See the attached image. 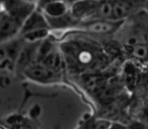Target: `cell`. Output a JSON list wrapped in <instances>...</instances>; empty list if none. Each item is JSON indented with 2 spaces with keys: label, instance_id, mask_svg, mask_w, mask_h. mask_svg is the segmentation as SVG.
<instances>
[{
  "label": "cell",
  "instance_id": "cell-1",
  "mask_svg": "<svg viewBox=\"0 0 148 129\" xmlns=\"http://www.w3.org/2000/svg\"><path fill=\"white\" fill-rule=\"evenodd\" d=\"M0 5L21 25L30 14L37 9L36 3L27 0H2Z\"/></svg>",
  "mask_w": 148,
  "mask_h": 129
},
{
  "label": "cell",
  "instance_id": "cell-2",
  "mask_svg": "<svg viewBox=\"0 0 148 129\" xmlns=\"http://www.w3.org/2000/svg\"><path fill=\"white\" fill-rule=\"evenodd\" d=\"M23 73L29 80L38 83H53L59 78L58 73L49 69L45 64L36 62L26 64Z\"/></svg>",
  "mask_w": 148,
  "mask_h": 129
},
{
  "label": "cell",
  "instance_id": "cell-3",
  "mask_svg": "<svg viewBox=\"0 0 148 129\" xmlns=\"http://www.w3.org/2000/svg\"><path fill=\"white\" fill-rule=\"evenodd\" d=\"M100 2V0H78L70 5V13L76 20H92L97 13Z\"/></svg>",
  "mask_w": 148,
  "mask_h": 129
},
{
  "label": "cell",
  "instance_id": "cell-4",
  "mask_svg": "<svg viewBox=\"0 0 148 129\" xmlns=\"http://www.w3.org/2000/svg\"><path fill=\"white\" fill-rule=\"evenodd\" d=\"M22 25L0 5V45L11 40L21 32Z\"/></svg>",
  "mask_w": 148,
  "mask_h": 129
},
{
  "label": "cell",
  "instance_id": "cell-5",
  "mask_svg": "<svg viewBox=\"0 0 148 129\" xmlns=\"http://www.w3.org/2000/svg\"><path fill=\"white\" fill-rule=\"evenodd\" d=\"M49 25L45 15L42 13L41 10L36 9L30 14L29 17L22 24L20 34L24 35L28 32H34V30H43V28H49Z\"/></svg>",
  "mask_w": 148,
  "mask_h": 129
},
{
  "label": "cell",
  "instance_id": "cell-6",
  "mask_svg": "<svg viewBox=\"0 0 148 129\" xmlns=\"http://www.w3.org/2000/svg\"><path fill=\"white\" fill-rule=\"evenodd\" d=\"M123 21H114L110 19H93L86 24V30L97 34H109L114 32Z\"/></svg>",
  "mask_w": 148,
  "mask_h": 129
},
{
  "label": "cell",
  "instance_id": "cell-7",
  "mask_svg": "<svg viewBox=\"0 0 148 129\" xmlns=\"http://www.w3.org/2000/svg\"><path fill=\"white\" fill-rule=\"evenodd\" d=\"M136 10H138V8L130 0H114L111 20L123 21L125 18L134 13Z\"/></svg>",
  "mask_w": 148,
  "mask_h": 129
},
{
  "label": "cell",
  "instance_id": "cell-8",
  "mask_svg": "<svg viewBox=\"0 0 148 129\" xmlns=\"http://www.w3.org/2000/svg\"><path fill=\"white\" fill-rule=\"evenodd\" d=\"M39 10L42 11L45 17L57 18L70 13V4L66 0H60V1L51 2Z\"/></svg>",
  "mask_w": 148,
  "mask_h": 129
},
{
  "label": "cell",
  "instance_id": "cell-9",
  "mask_svg": "<svg viewBox=\"0 0 148 129\" xmlns=\"http://www.w3.org/2000/svg\"><path fill=\"white\" fill-rule=\"evenodd\" d=\"M113 12V1L112 0H103L100 2L99 8L97 10L94 19H110ZM93 20V19H92Z\"/></svg>",
  "mask_w": 148,
  "mask_h": 129
},
{
  "label": "cell",
  "instance_id": "cell-10",
  "mask_svg": "<svg viewBox=\"0 0 148 129\" xmlns=\"http://www.w3.org/2000/svg\"><path fill=\"white\" fill-rule=\"evenodd\" d=\"M49 35V30L47 28H43V30H34V32H28L23 35V38L26 39L29 43H35V41L45 39V37Z\"/></svg>",
  "mask_w": 148,
  "mask_h": 129
},
{
  "label": "cell",
  "instance_id": "cell-11",
  "mask_svg": "<svg viewBox=\"0 0 148 129\" xmlns=\"http://www.w3.org/2000/svg\"><path fill=\"white\" fill-rule=\"evenodd\" d=\"M132 55L139 60H145L148 58V47L140 43L132 47Z\"/></svg>",
  "mask_w": 148,
  "mask_h": 129
},
{
  "label": "cell",
  "instance_id": "cell-12",
  "mask_svg": "<svg viewBox=\"0 0 148 129\" xmlns=\"http://www.w3.org/2000/svg\"><path fill=\"white\" fill-rule=\"evenodd\" d=\"M112 122L107 119H99L94 123L93 129H109Z\"/></svg>",
  "mask_w": 148,
  "mask_h": 129
},
{
  "label": "cell",
  "instance_id": "cell-13",
  "mask_svg": "<svg viewBox=\"0 0 148 129\" xmlns=\"http://www.w3.org/2000/svg\"><path fill=\"white\" fill-rule=\"evenodd\" d=\"M56 1H60V0H38L36 3L37 8H38V9H41V8L45 7V5L51 3V2H56Z\"/></svg>",
  "mask_w": 148,
  "mask_h": 129
},
{
  "label": "cell",
  "instance_id": "cell-14",
  "mask_svg": "<svg viewBox=\"0 0 148 129\" xmlns=\"http://www.w3.org/2000/svg\"><path fill=\"white\" fill-rule=\"evenodd\" d=\"M109 129H130V128H129L128 126L124 125V124L119 123V122H112Z\"/></svg>",
  "mask_w": 148,
  "mask_h": 129
},
{
  "label": "cell",
  "instance_id": "cell-15",
  "mask_svg": "<svg viewBox=\"0 0 148 129\" xmlns=\"http://www.w3.org/2000/svg\"><path fill=\"white\" fill-rule=\"evenodd\" d=\"M129 128L130 129H145V126L143 125V124L139 123V122H135V123H133L131 126H129Z\"/></svg>",
  "mask_w": 148,
  "mask_h": 129
},
{
  "label": "cell",
  "instance_id": "cell-16",
  "mask_svg": "<svg viewBox=\"0 0 148 129\" xmlns=\"http://www.w3.org/2000/svg\"><path fill=\"white\" fill-rule=\"evenodd\" d=\"M66 1L68 2V3L71 5V4H72V3H74V2H76V1H78V0H66Z\"/></svg>",
  "mask_w": 148,
  "mask_h": 129
},
{
  "label": "cell",
  "instance_id": "cell-17",
  "mask_svg": "<svg viewBox=\"0 0 148 129\" xmlns=\"http://www.w3.org/2000/svg\"><path fill=\"white\" fill-rule=\"evenodd\" d=\"M27 1H30V2H34V3H37L38 0H27Z\"/></svg>",
  "mask_w": 148,
  "mask_h": 129
},
{
  "label": "cell",
  "instance_id": "cell-18",
  "mask_svg": "<svg viewBox=\"0 0 148 129\" xmlns=\"http://www.w3.org/2000/svg\"><path fill=\"white\" fill-rule=\"evenodd\" d=\"M146 123L148 124V117H147V119H146Z\"/></svg>",
  "mask_w": 148,
  "mask_h": 129
}]
</instances>
